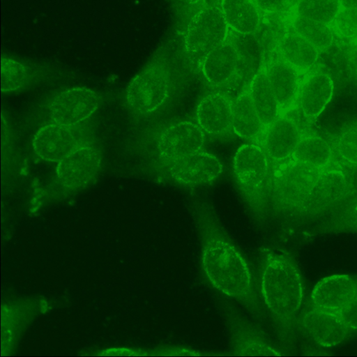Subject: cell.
<instances>
[{
    "label": "cell",
    "mask_w": 357,
    "mask_h": 357,
    "mask_svg": "<svg viewBox=\"0 0 357 357\" xmlns=\"http://www.w3.org/2000/svg\"><path fill=\"white\" fill-rule=\"evenodd\" d=\"M194 219L201 243L202 269L208 283L257 318H263L254 277L241 250L208 208H197Z\"/></svg>",
    "instance_id": "obj_1"
},
{
    "label": "cell",
    "mask_w": 357,
    "mask_h": 357,
    "mask_svg": "<svg viewBox=\"0 0 357 357\" xmlns=\"http://www.w3.org/2000/svg\"><path fill=\"white\" fill-rule=\"evenodd\" d=\"M260 299L276 326L287 330L303 301L300 271L293 259L280 251L266 249L259 278Z\"/></svg>",
    "instance_id": "obj_2"
},
{
    "label": "cell",
    "mask_w": 357,
    "mask_h": 357,
    "mask_svg": "<svg viewBox=\"0 0 357 357\" xmlns=\"http://www.w3.org/2000/svg\"><path fill=\"white\" fill-rule=\"evenodd\" d=\"M268 157L262 148L244 144L235 153L232 167L252 218L259 227L268 221V203L264 193L268 174Z\"/></svg>",
    "instance_id": "obj_3"
},
{
    "label": "cell",
    "mask_w": 357,
    "mask_h": 357,
    "mask_svg": "<svg viewBox=\"0 0 357 357\" xmlns=\"http://www.w3.org/2000/svg\"><path fill=\"white\" fill-rule=\"evenodd\" d=\"M324 169L292 160L273 175L272 193L275 201L287 209H302L303 204Z\"/></svg>",
    "instance_id": "obj_4"
},
{
    "label": "cell",
    "mask_w": 357,
    "mask_h": 357,
    "mask_svg": "<svg viewBox=\"0 0 357 357\" xmlns=\"http://www.w3.org/2000/svg\"><path fill=\"white\" fill-rule=\"evenodd\" d=\"M229 35V26L221 9L210 7L198 12L185 34V49L195 63H202L211 51L223 43Z\"/></svg>",
    "instance_id": "obj_5"
},
{
    "label": "cell",
    "mask_w": 357,
    "mask_h": 357,
    "mask_svg": "<svg viewBox=\"0 0 357 357\" xmlns=\"http://www.w3.org/2000/svg\"><path fill=\"white\" fill-rule=\"evenodd\" d=\"M93 140L91 128L86 122L75 126L51 123L35 134L34 153L48 162H59L82 144Z\"/></svg>",
    "instance_id": "obj_6"
},
{
    "label": "cell",
    "mask_w": 357,
    "mask_h": 357,
    "mask_svg": "<svg viewBox=\"0 0 357 357\" xmlns=\"http://www.w3.org/2000/svg\"><path fill=\"white\" fill-rule=\"evenodd\" d=\"M169 90V79L166 70L159 66H151L130 81L126 91V102L135 113L151 114L165 104Z\"/></svg>",
    "instance_id": "obj_7"
},
{
    "label": "cell",
    "mask_w": 357,
    "mask_h": 357,
    "mask_svg": "<svg viewBox=\"0 0 357 357\" xmlns=\"http://www.w3.org/2000/svg\"><path fill=\"white\" fill-rule=\"evenodd\" d=\"M101 162L100 149L93 140H91L58 162L56 182L68 190L84 188L98 175Z\"/></svg>",
    "instance_id": "obj_8"
},
{
    "label": "cell",
    "mask_w": 357,
    "mask_h": 357,
    "mask_svg": "<svg viewBox=\"0 0 357 357\" xmlns=\"http://www.w3.org/2000/svg\"><path fill=\"white\" fill-rule=\"evenodd\" d=\"M229 331L230 347L236 355L281 356L266 333L243 317L231 305L223 307Z\"/></svg>",
    "instance_id": "obj_9"
},
{
    "label": "cell",
    "mask_w": 357,
    "mask_h": 357,
    "mask_svg": "<svg viewBox=\"0 0 357 357\" xmlns=\"http://www.w3.org/2000/svg\"><path fill=\"white\" fill-rule=\"evenodd\" d=\"M99 95L86 87H74L58 94L48 106L53 122L75 126L86 122L98 108Z\"/></svg>",
    "instance_id": "obj_10"
},
{
    "label": "cell",
    "mask_w": 357,
    "mask_h": 357,
    "mask_svg": "<svg viewBox=\"0 0 357 357\" xmlns=\"http://www.w3.org/2000/svg\"><path fill=\"white\" fill-rule=\"evenodd\" d=\"M205 132L198 124L181 121L165 128L157 141L160 158L168 164L200 151Z\"/></svg>",
    "instance_id": "obj_11"
},
{
    "label": "cell",
    "mask_w": 357,
    "mask_h": 357,
    "mask_svg": "<svg viewBox=\"0 0 357 357\" xmlns=\"http://www.w3.org/2000/svg\"><path fill=\"white\" fill-rule=\"evenodd\" d=\"M168 170L176 182L197 186L215 180L222 174L223 165L215 155L200 150L169 163Z\"/></svg>",
    "instance_id": "obj_12"
},
{
    "label": "cell",
    "mask_w": 357,
    "mask_h": 357,
    "mask_svg": "<svg viewBox=\"0 0 357 357\" xmlns=\"http://www.w3.org/2000/svg\"><path fill=\"white\" fill-rule=\"evenodd\" d=\"M201 67L205 79L213 86L232 88L242 83L237 77V53L227 40L206 54Z\"/></svg>",
    "instance_id": "obj_13"
},
{
    "label": "cell",
    "mask_w": 357,
    "mask_h": 357,
    "mask_svg": "<svg viewBox=\"0 0 357 357\" xmlns=\"http://www.w3.org/2000/svg\"><path fill=\"white\" fill-rule=\"evenodd\" d=\"M357 296V280L334 275L319 281L312 293L314 307L340 312Z\"/></svg>",
    "instance_id": "obj_14"
},
{
    "label": "cell",
    "mask_w": 357,
    "mask_h": 357,
    "mask_svg": "<svg viewBox=\"0 0 357 357\" xmlns=\"http://www.w3.org/2000/svg\"><path fill=\"white\" fill-rule=\"evenodd\" d=\"M302 323L307 334L317 344L326 347L341 343L350 330L337 312L317 307L305 314Z\"/></svg>",
    "instance_id": "obj_15"
},
{
    "label": "cell",
    "mask_w": 357,
    "mask_h": 357,
    "mask_svg": "<svg viewBox=\"0 0 357 357\" xmlns=\"http://www.w3.org/2000/svg\"><path fill=\"white\" fill-rule=\"evenodd\" d=\"M301 138L298 126L286 116H280L264 128L261 148L268 159L282 161L292 157Z\"/></svg>",
    "instance_id": "obj_16"
},
{
    "label": "cell",
    "mask_w": 357,
    "mask_h": 357,
    "mask_svg": "<svg viewBox=\"0 0 357 357\" xmlns=\"http://www.w3.org/2000/svg\"><path fill=\"white\" fill-rule=\"evenodd\" d=\"M232 104L233 101L225 93L207 94L196 109L197 124L208 135L227 133L231 128Z\"/></svg>",
    "instance_id": "obj_17"
},
{
    "label": "cell",
    "mask_w": 357,
    "mask_h": 357,
    "mask_svg": "<svg viewBox=\"0 0 357 357\" xmlns=\"http://www.w3.org/2000/svg\"><path fill=\"white\" fill-rule=\"evenodd\" d=\"M267 76L280 112L296 103L301 86L299 70L284 60H272L265 66Z\"/></svg>",
    "instance_id": "obj_18"
},
{
    "label": "cell",
    "mask_w": 357,
    "mask_h": 357,
    "mask_svg": "<svg viewBox=\"0 0 357 357\" xmlns=\"http://www.w3.org/2000/svg\"><path fill=\"white\" fill-rule=\"evenodd\" d=\"M333 82L324 73H315L302 81L296 102L303 115L310 119L318 117L331 101Z\"/></svg>",
    "instance_id": "obj_19"
},
{
    "label": "cell",
    "mask_w": 357,
    "mask_h": 357,
    "mask_svg": "<svg viewBox=\"0 0 357 357\" xmlns=\"http://www.w3.org/2000/svg\"><path fill=\"white\" fill-rule=\"evenodd\" d=\"M348 181L340 170H323L308 194L302 209L322 208L342 198L348 190Z\"/></svg>",
    "instance_id": "obj_20"
},
{
    "label": "cell",
    "mask_w": 357,
    "mask_h": 357,
    "mask_svg": "<svg viewBox=\"0 0 357 357\" xmlns=\"http://www.w3.org/2000/svg\"><path fill=\"white\" fill-rule=\"evenodd\" d=\"M238 56L237 77L243 83L251 80L261 67L263 52L254 34H244L232 30L227 38Z\"/></svg>",
    "instance_id": "obj_21"
},
{
    "label": "cell",
    "mask_w": 357,
    "mask_h": 357,
    "mask_svg": "<svg viewBox=\"0 0 357 357\" xmlns=\"http://www.w3.org/2000/svg\"><path fill=\"white\" fill-rule=\"evenodd\" d=\"M231 128L236 135L249 140L261 137L264 130L265 127L252 102L248 87L233 101Z\"/></svg>",
    "instance_id": "obj_22"
},
{
    "label": "cell",
    "mask_w": 357,
    "mask_h": 357,
    "mask_svg": "<svg viewBox=\"0 0 357 357\" xmlns=\"http://www.w3.org/2000/svg\"><path fill=\"white\" fill-rule=\"evenodd\" d=\"M221 10L231 30L254 34L261 23V12L252 0H222Z\"/></svg>",
    "instance_id": "obj_23"
},
{
    "label": "cell",
    "mask_w": 357,
    "mask_h": 357,
    "mask_svg": "<svg viewBox=\"0 0 357 357\" xmlns=\"http://www.w3.org/2000/svg\"><path fill=\"white\" fill-rule=\"evenodd\" d=\"M252 102L266 128L280 115L279 105L271 86L265 66H261L248 86Z\"/></svg>",
    "instance_id": "obj_24"
},
{
    "label": "cell",
    "mask_w": 357,
    "mask_h": 357,
    "mask_svg": "<svg viewBox=\"0 0 357 357\" xmlns=\"http://www.w3.org/2000/svg\"><path fill=\"white\" fill-rule=\"evenodd\" d=\"M279 48L283 60L299 71L314 66L319 56L318 50L296 32L287 34Z\"/></svg>",
    "instance_id": "obj_25"
},
{
    "label": "cell",
    "mask_w": 357,
    "mask_h": 357,
    "mask_svg": "<svg viewBox=\"0 0 357 357\" xmlns=\"http://www.w3.org/2000/svg\"><path fill=\"white\" fill-rule=\"evenodd\" d=\"M331 157L329 144L322 138L312 135L301 137L292 155L294 160L321 169L328 165Z\"/></svg>",
    "instance_id": "obj_26"
},
{
    "label": "cell",
    "mask_w": 357,
    "mask_h": 357,
    "mask_svg": "<svg viewBox=\"0 0 357 357\" xmlns=\"http://www.w3.org/2000/svg\"><path fill=\"white\" fill-rule=\"evenodd\" d=\"M295 32L317 50L328 47L333 43L334 36L326 24L298 16L293 22Z\"/></svg>",
    "instance_id": "obj_27"
},
{
    "label": "cell",
    "mask_w": 357,
    "mask_h": 357,
    "mask_svg": "<svg viewBox=\"0 0 357 357\" xmlns=\"http://www.w3.org/2000/svg\"><path fill=\"white\" fill-rule=\"evenodd\" d=\"M340 0H299L296 11L299 17L328 24L340 10Z\"/></svg>",
    "instance_id": "obj_28"
},
{
    "label": "cell",
    "mask_w": 357,
    "mask_h": 357,
    "mask_svg": "<svg viewBox=\"0 0 357 357\" xmlns=\"http://www.w3.org/2000/svg\"><path fill=\"white\" fill-rule=\"evenodd\" d=\"M255 36L261 47L263 54L265 52H271L280 45L287 35L286 26L284 22L278 17H269L267 23L259 25Z\"/></svg>",
    "instance_id": "obj_29"
},
{
    "label": "cell",
    "mask_w": 357,
    "mask_h": 357,
    "mask_svg": "<svg viewBox=\"0 0 357 357\" xmlns=\"http://www.w3.org/2000/svg\"><path fill=\"white\" fill-rule=\"evenodd\" d=\"M29 75L20 63L3 59L1 62V91L8 92L22 89L29 81Z\"/></svg>",
    "instance_id": "obj_30"
},
{
    "label": "cell",
    "mask_w": 357,
    "mask_h": 357,
    "mask_svg": "<svg viewBox=\"0 0 357 357\" xmlns=\"http://www.w3.org/2000/svg\"><path fill=\"white\" fill-rule=\"evenodd\" d=\"M340 155L348 162L357 165V125L346 128L337 137Z\"/></svg>",
    "instance_id": "obj_31"
},
{
    "label": "cell",
    "mask_w": 357,
    "mask_h": 357,
    "mask_svg": "<svg viewBox=\"0 0 357 357\" xmlns=\"http://www.w3.org/2000/svg\"><path fill=\"white\" fill-rule=\"evenodd\" d=\"M340 32L347 36L357 35V8H342L335 18Z\"/></svg>",
    "instance_id": "obj_32"
},
{
    "label": "cell",
    "mask_w": 357,
    "mask_h": 357,
    "mask_svg": "<svg viewBox=\"0 0 357 357\" xmlns=\"http://www.w3.org/2000/svg\"><path fill=\"white\" fill-rule=\"evenodd\" d=\"M259 11L268 17H279L294 5L296 0H254Z\"/></svg>",
    "instance_id": "obj_33"
},
{
    "label": "cell",
    "mask_w": 357,
    "mask_h": 357,
    "mask_svg": "<svg viewBox=\"0 0 357 357\" xmlns=\"http://www.w3.org/2000/svg\"><path fill=\"white\" fill-rule=\"evenodd\" d=\"M338 314L350 329L357 330V296Z\"/></svg>",
    "instance_id": "obj_34"
},
{
    "label": "cell",
    "mask_w": 357,
    "mask_h": 357,
    "mask_svg": "<svg viewBox=\"0 0 357 357\" xmlns=\"http://www.w3.org/2000/svg\"><path fill=\"white\" fill-rule=\"evenodd\" d=\"M163 351L168 352V355L173 356H198L201 355L197 350L184 346H169Z\"/></svg>",
    "instance_id": "obj_35"
},
{
    "label": "cell",
    "mask_w": 357,
    "mask_h": 357,
    "mask_svg": "<svg viewBox=\"0 0 357 357\" xmlns=\"http://www.w3.org/2000/svg\"><path fill=\"white\" fill-rule=\"evenodd\" d=\"M342 8H357V0H340Z\"/></svg>",
    "instance_id": "obj_36"
},
{
    "label": "cell",
    "mask_w": 357,
    "mask_h": 357,
    "mask_svg": "<svg viewBox=\"0 0 357 357\" xmlns=\"http://www.w3.org/2000/svg\"><path fill=\"white\" fill-rule=\"evenodd\" d=\"M351 58L354 66L357 68V47L352 50Z\"/></svg>",
    "instance_id": "obj_37"
},
{
    "label": "cell",
    "mask_w": 357,
    "mask_h": 357,
    "mask_svg": "<svg viewBox=\"0 0 357 357\" xmlns=\"http://www.w3.org/2000/svg\"><path fill=\"white\" fill-rule=\"evenodd\" d=\"M351 218V222L357 227V206L354 208Z\"/></svg>",
    "instance_id": "obj_38"
},
{
    "label": "cell",
    "mask_w": 357,
    "mask_h": 357,
    "mask_svg": "<svg viewBox=\"0 0 357 357\" xmlns=\"http://www.w3.org/2000/svg\"><path fill=\"white\" fill-rule=\"evenodd\" d=\"M185 2L189 3V4H195L200 1L201 0H183Z\"/></svg>",
    "instance_id": "obj_39"
}]
</instances>
